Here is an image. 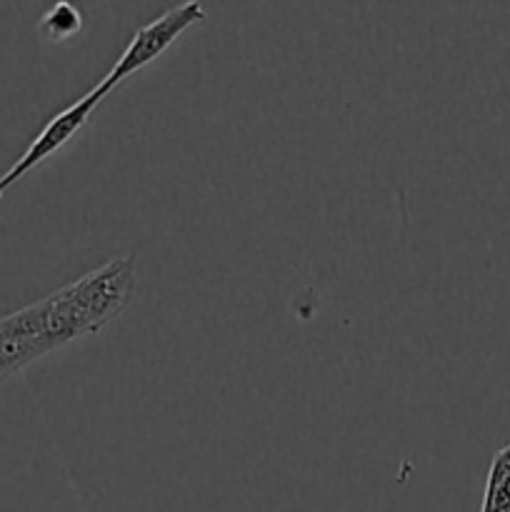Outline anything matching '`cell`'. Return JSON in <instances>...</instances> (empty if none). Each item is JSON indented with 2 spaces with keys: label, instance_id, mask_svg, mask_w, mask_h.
Instances as JSON below:
<instances>
[{
  "label": "cell",
  "instance_id": "obj_1",
  "mask_svg": "<svg viewBox=\"0 0 510 512\" xmlns=\"http://www.w3.org/2000/svg\"><path fill=\"white\" fill-rule=\"evenodd\" d=\"M135 290V260L113 258L40 300L50 348L58 350L113 323Z\"/></svg>",
  "mask_w": 510,
  "mask_h": 512
},
{
  "label": "cell",
  "instance_id": "obj_2",
  "mask_svg": "<svg viewBox=\"0 0 510 512\" xmlns=\"http://www.w3.org/2000/svg\"><path fill=\"white\" fill-rule=\"evenodd\" d=\"M205 18V10L198 0H188L183 5H175L168 13H163L160 18H155L153 23L143 25L138 33L130 38L128 48L123 50L118 60H115L113 70L103 78V83L98 85V90L103 95H108L110 90L118 88L125 78H130L133 73H138L140 68H145L148 63H153L155 58L165 53L180 35L188 28H193L195 23Z\"/></svg>",
  "mask_w": 510,
  "mask_h": 512
},
{
  "label": "cell",
  "instance_id": "obj_3",
  "mask_svg": "<svg viewBox=\"0 0 510 512\" xmlns=\"http://www.w3.org/2000/svg\"><path fill=\"white\" fill-rule=\"evenodd\" d=\"M103 98L105 95L100 93L98 88H93L88 95H83L78 103L68 105L63 113L50 118L48 123H45V128L38 133V138L28 145V150H25V153L20 155V158L15 160L3 175H0V198H3L5 190L13 188L23 175H28L30 170L38 168L43 160H48L50 155L58 153V150L63 148V145L68 143V140L73 138L85 123H88V118L93 115V110L98 108Z\"/></svg>",
  "mask_w": 510,
  "mask_h": 512
},
{
  "label": "cell",
  "instance_id": "obj_4",
  "mask_svg": "<svg viewBox=\"0 0 510 512\" xmlns=\"http://www.w3.org/2000/svg\"><path fill=\"white\" fill-rule=\"evenodd\" d=\"M48 353H53V348L45 333L40 300L0 318V383Z\"/></svg>",
  "mask_w": 510,
  "mask_h": 512
},
{
  "label": "cell",
  "instance_id": "obj_5",
  "mask_svg": "<svg viewBox=\"0 0 510 512\" xmlns=\"http://www.w3.org/2000/svg\"><path fill=\"white\" fill-rule=\"evenodd\" d=\"M480 512H510V445L498 450L490 463Z\"/></svg>",
  "mask_w": 510,
  "mask_h": 512
},
{
  "label": "cell",
  "instance_id": "obj_6",
  "mask_svg": "<svg viewBox=\"0 0 510 512\" xmlns=\"http://www.w3.org/2000/svg\"><path fill=\"white\" fill-rule=\"evenodd\" d=\"M80 30V13L70 3H55V8H50L48 13L40 20V33L45 35L53 43H60V40L73 38Z\"/></svg>",
  "mask_w": 510,
  "mask_h": 512
}]
</instances>
